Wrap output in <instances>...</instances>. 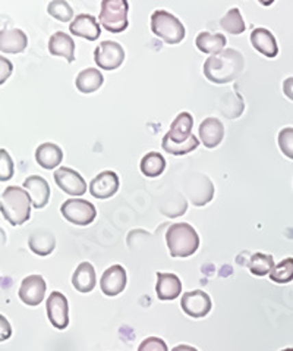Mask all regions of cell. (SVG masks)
<instances>
[{
	"label": "cell",
	"instance_id": "1",
	"mask_svg": "<svg viewBox=\"0 0 293 351\" xmlns=\"http://www.w3.org/2000/svg\"><path fill=\"white\" fill-rule=\"evenodd\" d=\"M245 66V59L236 49H225L204 62V75L214 84L235 81Z\"/></svg>",
	"mask_w": 293,
	"mask_h": 351
},
{
	"label": "cell",
	"instance_id": "2",
	"mask_svg": "<svg viewBox=\"0 0 293 351\" xmlns=\"http://www.w3.org/2000/svg\"><path fill=\"white\" fill-rule=\"evenodd\" d=\"M192 127L194 118L191 117V113L181 112L172 122L170 131L163 137V150L173 154V156H182V154L194 152L200 146V140L192 134Z\"/></svg>",
	"mask_w": 293,
	"mask_h": 351
},
{
	"label": "cell",
	"instance_id": "3",
	"mask_svg": "<svg viewBox=\"0 0 293 351\" xmlns=\"http://www.w3.org/2000/svg\"><path fill=\"white\" fill-rule=\"evenodd\" d=\"M31 197L25 189L10 185L2 193L0 210L10 225H23L31 218Z\"/></svg>",
	"mask_w": 293,
	"mask_h": 351
},
{
	"label": "cell",
	"instance_id": "4",
	"mask_svg": "<svg viewBox=\"0 0 293 351\" xmlns=\"http://www.w3.org/2000/svg\"><path fill=\"white\" fill-rule=\"evenodd\" d=\"M166 243L172 257H190L200 247V237H198L194 226L179 222L173 223L167 230Z\"/></svg>",
	"mask_w": 293,
	"mask_h": 351
},
{
	"label": "cell",
	"instance_id": "5",
	"mask_svg": "<svg viewBox=\"0 0 293 351\" xmlns=\"http://www.w3.org/2000/svg\"><path fill=\"white\" fill-rule=\"evenodd\" d=\"M153 34L164 40L167 45H177L185 38V27L175 15L159 9L151 15Z\"/></svg>",
	"mask_w": 293,
	"mask_h": 351
},
{
	"label": "cell",
	"instance_id": "6",
	"mask_svg": "<svg viewBox=\"0 0 293 351\" xmlns=\"http://www.w3.org/2000/svg\"><path fill=\"white\" fill-rule=\"evenodd\" d=\"M127 0H103L100 10V24L109 33H122L128 28Z\"/></svg>",
	"mask_w": 293,
	"mask_h": 351
},
{
	"label": "cell",
	"instance_id": "7",
	"mask_svg": "<svg viewBox=\"0 0 293 351\" xmlns=\"http://www.w3.org/2000/svg\"><path fill=\"white\" fill-rule=\"evenodd\" d=\"M60 213L68 222L73 225H79V226L90 225L97 216L96 206L84 199L66 200L64 204H62Z\"/></svg>",
	"mask_w": 293,
	"mask_h": 351
},
{
	"label": "cell",
	"instance_id": "8",
	"mask_svg": "<svg viewBox=\"0 0 293 351\" xmlns=\"http://www.w3.org/2000/svg\"><path fill=\"white\" fill-rule=\"evenodd\" d=\"M94 60L100 69L113 71L118 69L125 60V50L116 41H103L94 50Z\"/></svg>",
	"mask_w": 293,
	"mask_h": 351
},
{
	"label": "cell",
	"instance_id": "9",
	"mask_svg": "<svg viewBox=\"0 0 293 351\" xmlns=\"http://www.w3.org/2000/svg\"><path fill=\"white\" fill-rule=\"evenodd\" d=\"M47 316L50 324L58 329H65L69 325V304L68 298L59 293L53 291L47 298Z\"/></svg>",
	"mask_w": 293,
	"mask_h": 351
},
{
	"label": "cell",
	"instance_id": "10",
	"mask_svg": "<svg viewBox=\"0 0 293 351\" xmlns=\"http://www.w3.org/2000/svg\"><path fill=\"white\" fill-rule=\"evenodd\" d=\"M55 181L58 187L69 195H84L87 193V182L82 175L72 168H59L55 172Z\"/></svg>",
	"mask_w": 293,
	"mask_h": 351
},
{
	"label": "cell",
	"instance_id": "11",
	"mask_svg": "<svg viewBox=\"0 0 293 351\" xmlns=\"http://www.w3.org/2000/svg\"><path fill=\"white\" fill-rule=\"evenodd\" d=\"M185 191L195 206L207 204L208 202H212L214 195V187L212 181L201 173H195L194 177L188 180Z\"/></svg>",
	"mask_w": 293,
	"mask_h": 351
},
{
	"label": "cell",
	"instance_id": "12",
	"mask_svg": "<svg viewBox=\"0 0 293 351\" xmlns=\"http://www.w3.org/2000/svg\"><path fill=\"white\" fill-rule=\"evenodd\" d=\"M182 311L191 317H204L212 311V298L201 290L185 293L181 302Z\"/></svg>",
	"mask_w": 293,
	"mask_h": 351
},
{
	"label": "cell",
	"instance_id": "13",
	"mask_svg": "<svg viewBox=\"0 0 293 351\" xmlns=\"http://www.w3.org/2000/svg\"><path fill=\"white\" fill-rule=\"evenodd\" d=\"M46 281L41 275H29L19 287V298L28 306H38L44 300Z\"/></svg>",
	"mask_w": 293,
	"mask_h": 351
},
{
	"label": "cell",
	"instance_id": "14",
	"mask_svg": "<svg viewBox=\"0 0 293 351\" xmlns=\"http://www.w3.org/2000/svg\"><path fill=\"white\" fill-rule=\"evenodd\" d=\"M119 190V177L113 171H103L90 184V194L92 197L106 200Z\"/></svg>",
	"mask_w": 293,
	"mask_h": 351
},
{
	"label": "cell",
	"instance_id": "15",
	"mask_svg": "<svg viewBox=\"0 0 293 351\" xmlns=\"http://www.w3.org/2000/svg\"><path fill=\"white\" fill-rule=\"evenodd\" d=\"M100 287L101 291L109 297L120 294L127 287V271L123 269V266L113 265L104 271L100 280Z\"/></svg>",
	"mask_w": 293,
	"mask_h": 351
},
{
	"label": "cell",
	"instance_id": "16",
	"mask_svg": "<svg viewBox=\"0 0 293 351\" xmlns=\"http://www.w3.org/2000/svg\"><path fill=\"white\" fill-rule=\"evenodd\" d=\"M69 31L73 36L82 37L88 41H96L101 34L100 24L97 23V19L87 14H81L73 19L69 25Z\"/></svg>",
	"mask_w": 293,
	"mask_h": 351
},
{
	"label": "cell",
	"instance_id": "17",
	"mask_svg": "<svg viewBox=\"0 0 293 351\" xmlns=\"http://www.w3.org/2000/svg\"><path fill=\"white\" fill-rule=\"evenodd\" d=\"M23 187L28 191L31 202L36 209H43L50 199V187L44 178L38 175H31L25 181Z\"/></svg>",
	"mask_w": 293,
	"mask_h": 351
},
{
	"label": "cell",
	"instance_id": "18",
	"mask_svg": "<svg viewBox=\"0 0 293 351\" xmlns=\"http://www.w3.org/2000/svg\"><path fill=\"white\" fill-rule=\"evenodd\" d=\"M155 293L160 300H175L182 293V281L175 274H157Z\"/></svg>",
	"mask_w": 293,
	"mask_h": 351
},
{
	"label": "cell",
	"instance_id": "19",
	"mask_svg": "<svg viewBox=\"0 0 293 351\" xmlns=\"http://www.w3.org/2000/svg\"><path fill=\"white\" fill-rule=\"evenodd\" d=\"M198 131H200V140L203 141V144L207 149L217 147L225 137L223 123L213 117L204 119Z\"/></svg>",
	"mask_w": 293,
	"mask_h": 351
},
{
	"label": "cell",
	"instance_id": "20",
	"mask_svg": "<svg viewBox=\"0 0 293 351\" xmlns=\"http://www.w3.org/2000/svg\"><path fill=\"white\" fill-rule=\"evenodd\" d=\"M251 43H253L257 51L266 58H276L279 55L277 40L266 28H255L251 33Z\"/></svg>",
	"mask_w": 293,
	"mask_h": 351
},
{
	"label": "cell",
	"instance_id": "21",
	"mask_svg": "<svg viewBox=\"0 0 293 351\" xmlns=\"http://www.w3.org/2000/svg\"><path fill=\"white\" fill-rule=\"evenodd\" d=\"M49 51L53 56H60L68 62H73L75 60V41L69 34L58 31L49 40Z\"/></svg>",
	"mask_w": 293,
	"mask_h": 351
},
{
	"label": "cell",
	"instance_id": "22",
	"mask_svg": "<svg viewBox=\"0 0 293 351\" xmlns=\"http://www.w3.org/2000/svg\"><path fill=\"white\" fill-rule=\"evenodd\" d=\"M96 271H94V266L90 262H82L72 275V285L75 287V290L84 294L91 293L96 287Z\"/></svg>",
	"mask_w": 293,
	"mask_h": 351
},
{
	"label": "cell",
	"instance_id": "23",
	"mask_svg": "<svg viewBox=\"0 0 293 351\" xmlns=\"http://www.w3.org/2000/svg\"><path fill=\"white\" fill-rule=\"evenodd\" d=\"M36 160L41 168L55 169L64 160V152L53 143H43L36 150Z\"/></svg>",
	"mask_w": 293,
	"mask_h": 351
},
{
	"label": "cell",
	"instance_id": "24",
	"mask_svg": "<svg viewBox=\"0 0 293 351\" xmlns=\"http://www.w3.org/2000/svg\"><path fill=\"white\" fill-rule=\"evenodd\" d=\"M28 45L27 34L23 29H6L0 36V50L2 53H21Z\"/></svg>",
	"mask_w": 293,
	"mask_h": 351
},
{
	"label": "cell",
	"instance_id": "25",
	"mask_svg": "<svg viewBox=\"0 0 293 351\" xmlns=\"http://www.w3.org/2000/svg\"><path fill=\"white\" fill-rule=\"evenodd\" d=\"M103 82H104V78L100 69L87 68V69H82L77 75L75 86L81 93H84V95H90V93L97 91L103 86Z\"/></svg>",
	"mask_w": 293,
	"mask_h": 351
},
{
	"label": "cell",
	"instance_id": "26",
	"mask_svg": "<svg viewBox=\"0 0 293 351\" xmlns=\"http://www.w3.org/2000/svg\"><path fill=\"white\" fill-rule=\"evenodd\" d=\"M29 249L38 256H47L55 250L56 240L55 235L47 230H38L31 234L28 240Z\"/></svg>",
	"mask_w": 293,
	"mask_h": 351
},
{
	"label": "cell",
	"instance_id": "27",
	"mask_svg": "<svg viewBox=\"0 0 293 351\" xmlns=\"http://www.w3.org/2000/svg\"><path fill=\"white\" fill-rule=\"evenodd\" d=\"M195 45L203 51V53L216 55V53H220L222 50H225L226 37L223 34H213V33H208V31H203V33L196 36Z\"/></svg>",
	"mask_w": 293,
	"mask_h": 351
},
{
	"label": "cell",
	"instance_id": "28",
	"mask_svg": "<svg viewBox=\"0 0 293 351\" xmlns=\"http://www.w3.org/2000/svg\"><path fill=\"white\" fill-rule=\"evenodd\" d=\"M140 168L145 177H149V178L160 177V175L166 169V160L159 152H150L142 158Z\"/></svg>",
	"mask_w": 293,
	"mask_h": 351
},
{
	"label": "cell",
	"instance_id": "29",
	"mask_svg": "<svg viewBox=\"0 0 293 351\" xmlns=\"http://www.w3.org/2000/svg\"><path fill=\"white\" fill-rule=\"evenodd\" d=\"M275 259L271 254L255 253L249 259V271L255 276H266L270 275L275 269Z\"/></svg>",
	"mask_w": 293,
	"mask_h": 351
},
{
	"label": "cell",
	"instance_id": "30",
	"mask_svg": "<svg viewBox=\"0 0 293 351\" xmlns=\"http://www.w3.org/2000/svg\"><path fill=\"white\" fill-rule=\"evenodd\" d=\"M220 25L225 31H227L229 34H242L245 31V23H244V18L240 15V10L238 8L230 9L229 12L222 18L220 21Z\"/></svg>",
	"mask_w": 293,
	"mask_h": 351
},
{
	"label": "cell",
	"instance_id": "31",
	"mask_svg": "<svg viewBox=\"0 0 293 351\" xmlns=\"http://www.w3.org/2000/svg\"><path fill=\"white\" fill-rule=\"evenodd\" d=\"M270 280L276 284H288L293 280V257H288L275 266L270 274Z\"/></svg>",
	"mask_w": 293,
	"mask_h": 351
},
{
	"label": "cell",
	"instance_id": "32",
	"mask_svg": "<svg viewBox=\"0 0 293 351\" xmlns=\"http://www.w3.org/2000/svg\"><path fill=\"white\" fill-rule=\"evenodd\" d=\"M47 10L51 16L59 19L60 23H69L73 18L72 8L68 2H64V0H53V2H50Z\"/></svg>",
	"mask_w": 293,
	"mask_h": 351
},
{
	"label": "cell",
	"instance_id": "33",
	"mask_svg": "<svg viewBox=\"0 0 293 351\" xmlns=\"http://www.w3.org/2000/svg\"><path fill=\"white\" fill-rule=\"evenodd\" d=\"M279 147L286 158L293 160V128L288 127L279 132Z\"/></svg>",
	"mask_w": 293,
	"mask_h": 351
},
{
	"label": "cell",
	"instance_id": "34",
	"mask_svg": "<svg viewBox=\"0 0 293 351\" xmlns=\"http://www.w3.org/2000/svg\"><path fill=\"white\" fill-rule=\"evenodd\" d=\"M14 175V162L10 159L9 153L2 149L0 150V180L8 181Z\"/></svg>",
	"mask_w": 293,
	"mask_h": 351
},
{
	"label": "cell",
	"instance_id": "35",
	"mask_svg": "<svg viewBox=\"0 0 293 351\" xmlns=\"http://www.w3.org/2000/svg\"><path fill=\"white\" fill-rule=\"evenodd\" d=\"M138 351H169L167 344L159 337H149L140 344Z\"/></svg>",
	"mask_w": 293,
	"mask_h": 351
},
{
	"label": "cell",
	"instance_id": "36",
	"mask_svg": "<svg viewBox=\"0 0 293 351\" xmlns=\"http://www.w3.org/2000/svg\"><path fill=\"white\" fill-rule=\"evenodd\" d=\"M0 65H2V74H0V82H3L12 74V64L6 58H0Z\"/></svg>",
	"mask_w": 293,
	"mask_h": 351
},
{
	"label": "cell",
	"instance_id": "37",
	"mask_svg": "<svg viewBox=\"0 0 293 351\" xmlns=\"http://www.w3.org/2000/svg\"><path fill=\"white\" fill-rule=\"evenodd\" d=\"M283 93L288 99L293 100V77H289L283 81Z\"/></svg>",
	"mask_w": 293,
	"mask_h": 351
},
{
	"label": "cell",
	"instance_id": "38",
	"mask_svg": "<svg viewBox=\"0 0 293 351\" xmlns=\"http://www.w3.org/2000/svg\"><path fill=\"white\" fill-rule=\"evenodd\" d=\"M0 322H2V341H6V339L10 337V325L5 319V316L0 317Z\"/></svg>",
	"mask_w": 293,
	"mask_h": 351
},
{
	"label": "cell",
	"instance_id": "39",
	"mask_svg": "<svg viewBox=\"0 0 293 351\" xmlns=\"http://www.w3.org/2000/svg\"><path fill=\"white\" fill-rule=\"evenodd\" d=\"M172 351H198V350L195 347H191V346L181 344V346H176Z\"/></svg>",
	"mask_w": 293,
	"mask_h": 351
},
{
	"label": "cell",
	"instance_id": "40",
	"mask_svg": "<svg viewBox=\"0 0 293 351\" xmlns=\"http://www.w3.org/2000/svg\"><path fill=\"white\" fill-rule=\"evenodd\" d=\"M281 351H293V348H285V350H281Z\"/></svg>",
	"mask_w": 293,
	"mask_h": 351
}]
</instances>
